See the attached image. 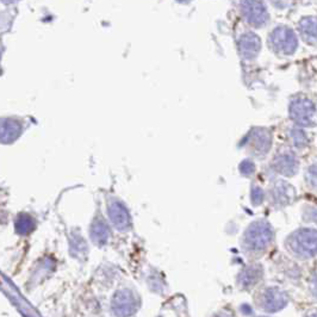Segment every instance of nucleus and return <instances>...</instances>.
I'll list each match as a JSON object with an SVG mask.
<instances>
[{"label": "nucleus", "instance_id": "1", "mask_svg": "<svg viewBox=\"0 0 317 317\" xmlns=\"http://www.w3.org/2000/svg\"><path fill=\"white\" fill-rule=\"evenodd\" d=\"M274 240L273 228L267 221L258 220L250 223L241 240V247L249 258H259L271 247Z\"/></svg>", "mask_w": 317, "mask_h": 317}, {"label": "nucleus", "instance_id": "2", "mask_svg": "<svg viewBox=\"0 0 317 317\" xmlns=\"http://www.w3.org/2000/svg\"><path fill=\"white\" fill-rule=\"evenodd\" d=\"M285 246L298 259H311L316 255V230L313 228L298 229L287 238Z\"/></svg>", "mask_w": 317, "mask_h": 317}, {"label": "nucleus", "instance_id": "3", "mask_svg": "<svg viewBox=\"0 0 317 317\" xmlns=\"http://www.w3.org/2000/svg\"><path fill=\"white\" fill-rule=\"evenodd\" d=\"M289 116L298 127H314L316 124L315 103L305 95H296L290 102Z\"/></svg>", "mask_w": 317, "mask_h": 317}, {"label": "nucleus", "instance_id": "4", "mask_svg": "<svg viewBox=\"0 0 317 317\" xmlns=\"http://www.w3.org/2000/svg\"><path fill=\"white\" fill-rule=\"evenodd\" d=\"M141 305L140 296L134 290L121 289L113 295L111 310L116 316H131L138 311Z\"/></svg>", "mask_w": 317, "mask_h": 317}, {"label": "nucleus", "instance_id": "5", "mask_svg": "<svg viewBox=\"0 0 317 317\" xmlns=\"http://www.w3.org/2000/svg\"><path fill=\"white\" fill-rule=\"evenodd\" d=\"M246 147L249 154L257 158H263L272 147V134L266 128H254L246 136Z\"/></svg>", "mask_w": 317, "mask_h": 317}, {"label": "nucleus", "instance_id": "6", "mask_svg": "<svg viewBox=\"0 0 317 317\" xmlns=\"http://www.w3.org/2000/svg\"><path fill=\"white\" fill-rule=\"evenodd\" d=\"M270 45L276 53L281 55H291L297 49V36L291 29L277 28L270 36Z\"/></svg>", "mask_w": 317, "mask_h": 317}, {"label": "nucleus", "instance_id": "7", "mask_svg": "<svg viewBox=\"0 0 317 317\" xmlns=\"http://www.w3.org/2000/svg\"><path fill=\"white\" fill-rule=\"evenodd\" d=\"M106 211H108V217L110 220L111 224L117 230L128 231L131 229V216H130L129 210L125 206V204L122 203L119 199L114 198V197L109 198Z\"/></svg>", "mask_w": 317, "mask_h": 317}, {"label": "nucleus", "instance_id": "8", "mask_svg": "<svg viewBox=\"0 0 317 317\" xmlns=\"http://www.w3.org/2000/svg\"><path fill=\"white\" fill-rule=\"evenodd\" d=\"M290 297L286 291L279 287H266L260 295L259 305L266 313H277L280 311L289 304Z\"/></svg>", "mask_w": 317, "mask_h": 317}, {"label": "nucleus", "instance_id": "9", "mask_svg": "<svg viewBox=\"0 0 317 317\" xmlns=\"http://www.w3.org/2000/svg\"><path fill=\"white\" fill-rule=\"evenodd\" d=\"M270 199L276 207L289 206L295 202L296 190L287 181L277 180L270 188Z\"/></svg>", "mask_w": 317, "mask_h": 317}, {"label": "nucleus", "instance_id": "10", "mask_svg": "<svg viewBox=\"0 0 317 317\" xmlns=\"http://www.w3.org/2000/svg\"><path fill=\"white\" fill-rule=\"evenodd\" d=\"M272 168L284 177H294L299 168V160L292 150H283L274 156Z\"/></svg>", "mask_w": 317, "mask_h": 317}, {"label": "nucleus", "instance_id": "11", "mask_svg": "<svg viewBox=\"0 0 317 317\" xmlns=\"http://www.w3.org/2000/svg\"><path fill=\"white\" fill-rule=\"evenodd\" d=\"M242 15L249 24L261 26L268 19V13L260 0H243L241 4Z\"/></svg>", "mask_w": 317, "mask_h": 317}, {"label": "nucleus", "instance_id": "12", "mask_svg": "<svg viewBox=\"0 0 317 317\" xmlns=\"http://www.w3.org/2000/svg\"><path fill=\"white\" fill-rule=\"evenodd\" d=\"M263 277V267L260 263H252L246 266L238 277V283L241 289L249 290L259 284Z\"/></svg>", "mask_w": 317, "mask_h": 317}, {"label": "nucleus", "instance_id": "13", "mask_svg": "<svg viewBox=\"0 0 317 317\" xmlns=\"http://www.w3.org/2000/svg\"><path fill=\"white\" fill-rule=\"evenodd\" d=\"M240 54L246 60H253L259 55L261 49V41L255 34L248 33L240 37L239 39Z\"/></svg>", "mask_w": 317, "mask_h": 317}, {"label": "nucleus", "instance_id": "14", "mask_svg": "<svg viewBox=\"0 0 317 317\" xmlns=\"http://www.w3.org/2000/svg\"><path fill=\"white\" fill-rule=\"evenodd\" d=\"M111 236V229L106 220H104L102 216L97 217L93 222L92 226V239L97 244L104 246L109 242Z\"/></svg>", "mask_w": 317, "mask_h": 317}, {"label": "nucleus", "instance_id": "15", "mask_svg": "<svg viewBox=\"0 0 317 317\" xmlns=\"http://www.w3.org/2000/svg\"><path fill=\"white\" fill-rule=\"evenodd\" d=\"M300 35L303 39L310 44L316 43V20L315 18H304L299 24Z\"/></svg>", "mask_w": 317, "mask_h": 317}, {"label": "nucleus", "instance_id": "16", "mask_svg": "<svg viewBox=\"0 0 317 317\" xmlns=\"http://www.w3.org/2000/svg\"><path fill=\"white\" fill-rule=\"evenodd\" d=\"M290 137H291V141L295 147L298 149H304L306 146L309 145L308 135H306V132L302 129V127L292 128V129L290 130Z\"/></svg>", "mask_w": 317, "mask_h": 317}, {"label": "nucleus", "instance_id": "17", "mask_svg": "<svg viewBox=\"0 0 317 317\" xmlns=\"http://www.w3.org/2000/svg\"><path fill=\"white\" fill-rule=\"evenodd\" d=\"M263 199H265V192L259 186L254 185L250 190V202H252L254 206H259L260 204H262Z\"/></svg>", "mask_w": 317, "mask_h": 317}, {"label": "nucleus", "instance_id": "18", "mask_svg": "<svg viewBox=\"0 0 317 317\" xmlns=\"http://www.w3.org/2000/svg\"><path fill=\"white\" fill-rule=\"evenodd\" d=\"M240 173L244 177H249L255 172V164L250 159H246L240 164Z\"/></svg>", "mask_w": 317, "mask_h": 317}, {"label": "nucleus", "instance_id": "19", "mask_svg": "<svg viewBox=\"0 0 317 317\" xmlns=\"http://www.w3.org/2000/svg\"><path fill=\"white\" fill-rule=\"evenodd\" d=\"M306 183L309 186H311L313 188L316 187V166L313 165L310 166V168L306 172Z\"/></svg>", "mask_w": 317, "mask_h": 317}, {"label": "nucleus", "instance_id": "20", "mask_svg": "<svg viewBox=\"0 0 317 317\" xmlns=\"http://www.w3.org/2000/svg\"><path fill=\"white\" fill-rule=\"evenodd\" d=\"M2 2H5V4H10V2H15L16 0H1Z\"/></svg>", "mask_w": 317, "mask_h": 317}]
</instances>
